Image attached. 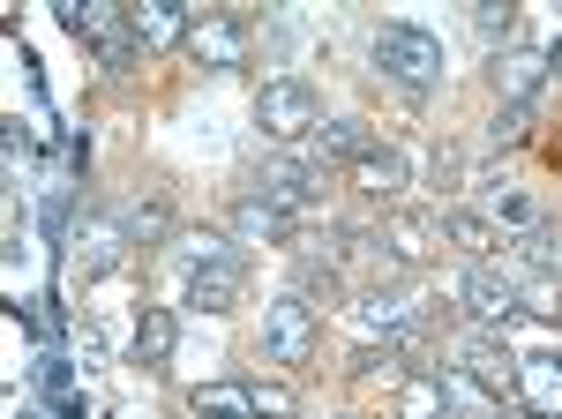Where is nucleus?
Listing matches in <instances>:
<instances>
[{"instance_id": "obj_1", "label": "nucleus", "mask_w": 562, "mask_h": 419, "mask_svg": "<svg viewBox=\"0 0 562 419\" xmlns=\"http://www.w3.org/2000/svg\"><path fill=\"white\" fill-rule=\"evenodd\" d=\"M180 262H188V307H203V315H233V307H240V285H248V254H240V240L203 233V240L180 248Z\"/></svg>"}, {"instance_id": "obj_2", "label": "nucleus", "mask_w": 562, "mask_h": 419, "mask_svg": "<svg viewBox=\"0 0 562 419\" xmlns=\"http://www.w3.org/2000/svg\"><path fill=\"white\" fill-rule=\"evenodd\" d=\"M375 68L397 90H435L442 83V38H428L420 23H383L375 31Z\"/></svg>"}, {"instance_id": "obj_3", "label": "nucleus", "mask_w": 562, "mask_h": 419, "mask_svg": "<svg viewBox=\"0 0 562 419\" xmlns=\"http://www.w3.org/2000/svg\"><path fill=\"white\" fill-rule=\"evenodd\" d=\"M315 344H323V322H315V307L301 293H278L262 307V352H270V367L301 375L307 360H315Z\"/></svg>"}, {"instance_id": "obj_4", "label": "nucleus", "mask_w": 562, "mask_h": 419, "mask_svg": "<svg viewBox=\"0 0 562 419\" xmlns=\"http://www.w3.org/2000/svg\"><path fill=\"white\" fill-rule=\"evenodd\" d=\"M256 121H262V135H278V143H307V135L323 127V98H315L307 76H270L262 98H256Z\"/></svg>"}, {"instance_id": "obj_5", "label": "nucleus", "mask_w": 562, "mask_h": 419, "mask_svg": "<svg viewBox=\"0 0 562 419\" xmlns=\"http://www.w3.org/2000/svg\"><path fill=\"white\" fill-rule=\"evenodd\" d=\"M442 248H450V240H442V210H390L383 254L397 270H420V262H435Z\"/></svg>"}, {"instance_id": "obj_6", "label": "nucleus", "mask_w": 562, "mask_h": 419, "mask_svg": "<svg viewBox=\"0 0 562 419\" xmlns=\"http://www.w3.org/2000/svg\"><path fill=\"white\" fill-rule=\"evenodd\" d=\"M323 180H330V166H315V158H270V166H262V203L293 210V217H315Z\"/></svg>"}, {"instance_id": "obj_7", "label": "nucleus", "mask_w": 562, "mask_h": 419, "mask_svg": "<svg viewBox=\"0 0 562 419\" xmlns=\"http://www.w3.org/2000/svg\"><path fill=\"white\" fill-rule=\"evenodd\" d=\"M458 299H465V315H473V330H510L525 307H518V278H495L487 262H473L465 270V285H458Z\"/></svg>"}, {"instance_id": "obj_8", "label": "nucleus", "mask_w": 562, "mask_h": 419, "mask_svg": "<svg viewBox=\"0 0 562 419\" xmlns=\"http://www.w3.org/2000/svg\"><path fill=\"white\" fill-rule=\"evenodd\" d=\"M450 367L473 375L480 389H503V382H518V352L503 344V330H465L450 344Z\"/></svg>"}, {"instance_id": "obj_9", "label": "nucleus", "mask_w": 562, "mask_h": 419, "mask_svg": "<svg viewBox=\"0 0 562 419\" xmlns=\"http://www.w3.org/2000/svg\"><path fill=\"white\" fill-rule=\"evenodd\" d=\"M301 233H307V217L262 203V195H240V203H233V240H240V248H285V240H301Z\"/></svg>"}, {"instance_id": "obj_10", "label": "nucleus", "mask_w": 562, "mask_h": 419, "mask_svg": "<svg viewBox=\"0 0 562 419\" xmlns=\"http://www.w3.org/2000/svg\"><path fill=\"white\" fill-rule=\"evenodd\" d=\"M128 31H135L143 53H166V45H188L195 8H188V0H135V8H128Z\"/></svg>"}, {"instance_id": "obj_11", "label": "nucleus", "mask_w": 562, "mask_h": 419, "mask_svg": "<svg viewBox=\"0 0 562 419\" xmlns=\"http://www.w3.org/2000/svg\"><path fill=\"white\" fill-rule=\"evenodd\" d=\"M188 53H195L203 68H240V60H248V23H240V15H195Z\"/></svg>"}, {"instance_id": "obj_12", "label": "nucleus", "mask_w": 562, "mask_h": 419, "mask_svg": "<svg viewBox=\"0 0 562 419\" xmlns=\"http://www.w3.org/2000/svg\"><path fill=\"white\" fill-rule=\"evenodd\" d=\"M128 248L135 240H128L121 217H83V233H76V270H83V278H113Z\"/></svg>"}, {"instance_id": "obj_13", "label": "nucleus", "mask_w": 562, "mask_h": 419, "mask_svg": "<svg viewBox=\"0 0 562 419\" xmlns=\"http://www.w3.org/2000/svg\"><path fill=\"white\" fill-rule=\"evenodd\" d=\"M518 405L532 419H562V352H532V360H518Z\"/></svg>"}, {"instance_id": "obj_14", "label": "nucleus", "mask_w": 562, "mask_h": 419, "mask_svg": "<svg viewBox=\"0 0 562 419\" xmlns=\"http://www.w3.org/2000/svg\"><path fill=\"white\" fill-rule=\"evenodd\" d=\"M548 76H555V68H548V53H532V45L495 53V98H503V105H532Z\"/></svg>"}, {"instance_id": "obj_15", "label": "nucleus", "mask_w": 562, "mask_h": 419, "mask_svg": "<svg viewBox=\"0 0 562 419\" xmlns=\"http://www.w3.org/2000/svg\"><path fill=\"white\" fill-rule=\"evenodd\" d=\"M413 188V166H405V150H390V143H375L360 166H352V195H368V203H397Z\"/></svg>"}, {"instance_id": "obj_16", "label": "nucleus", "mask_w": 562, "mask_h": 419, "mask_svg": "<svg viewBox=\"0 0 562 419\" xmlns=\"http://www.w3.org/2000/svg\"><path fill=\"white\" fill-rule=\"evenodd\" d=\"M368 150H375V127L368 121H323L307 135V158H315V166H360Z\"/></svg>"}, {"instance_id": "obj_17", "label": "nucleus", "mask_w": 562, "mask_h": 419, "mask_svg": "<svg viewBox=\"0 0 562 419\" xmlns=\"http://www.w3.org/2000/svg\"><path fill=\"white\" fill-rule=\"evenodd\" d=\"M188 412L195 419H256V389L248 382H195L188 389Z\"/></svg>"}, {"instance_id": "obj_18", "label": "nucleus", "mask_w": 562, "mask_h": 419, "mask_svg": "<svg viewBox=\"0 0 562 419\" xmlns=\"http://www.w3.org/2000/svg\"><path fill=\"white\" fill-rule=\"evenodd\" d=\"M173 337H180L173 307H143V315H135V360H143V367H166V360H173Z\"/></svg>"}, {"instance_id": "obj_19", "label": "nucleus", "mask_w": 562, "mask_h": 419, "mask_svg": "<svg viewBox=\"0 0 562 419\" xmlns=\"http://www.w3.org/2000/svg\"><path fill=\"white\" fill-rule=\"evenodd\" d=\"M442 240L458 254H473V262H487V254H495V217H480V210H442Z\"/></svg>"}, {"instance_id": "obj_20", "label": "nucleus", "mask_w": 562, "mask_h": 419, "mask_svg": "<svg viewBox=\"0 0 562 419\" xmlns=\"http://www.w3.org/2000/svg\"><path fill=\"white\" fill-rule=\"evenodd\" d=\"M405 419H450L442 367H413V382H405Z\"/></svg>"}, {"instance_id": "obj_21", "label": "nucleus", "mask_w": 562, "mask_h": 419, "mask_svg": "<svg viewBox=\"0 0 562 419\" xmlns=\"http://www.w3.org/2000/svg\"><path fill=\"white\" fill-rule=\"evenodd\" d=\"M293 293H301L307 307H315V299H323V307H338V293H346V285H338V262H315V254H307L301 270H293Z\"/></svg>"}, {"instance_id": "obj_22", "label": "nucleus", "mask_w": 562, "mask_h": 419, "mask_svg": "<svg viewBox=\"0 0 562 419\" xmlns=\"http://www.w3.org/2000/svg\"><path fill=\"white\" fill-rule=\"evenodd\" d=\"M518 307H525V315H548V322H562V278H555V270H532V278L518 285Z\"/></svg>"}, {"instance_id": "obj_23", "label": "nucleus", "mask_w": 562, "mask_h": 419, "mask_svg": "<svg viewBox=\"0 0 562 419\" xmlns=\"http://www.w3.org/2000/svg\"><path fill=\"white\" fill-rule=\"evenodd\" d=\"M248 389H256V419H301L293 382H248Z\"/></svg>"}, {"instance_id": "obj_24", "label": "nucleus", "mask_w": 562, "mask_h": 419, "mask_svg": "<svg viewBox=\"0 0 562 419\" xmlns=\"http://www.w3.org/2000/svg\"><path fill=\"white\" fill-rule=\"evenodd\" d=\"M473 31H480L487 45L510 38V31H518V8H510V0H480V8H473Z\"/></svg>"}, {"instance_id": "obj_25", "label": "nucleus", "mask_w": 562, "mask_h": 419, "mask_svg": "<svg viewBox=\"0 0 562 419\" xmlns=\"http://www.w3.org/2000/svg\"><path fill=\"white\" fill-rule=\"evenodd\" d=\"M487 210H495L503 225H518V233H532V203H525V188H487Z\"/></svg>"}, {"instance_id": "obj_26", "label": "nucleus", "mask_w": 562, "mask_h": 419, "mask_svg": "<svg viewBox=\"0 0 562 419\" xmlns=\"http://www.w3.org/2000/svg\"><path fill=\"white\" fill-rule=\"evenodd\" d=\"M121 225H128V240H135V248H143V240H158V233H166L173 217H166V203H135L128 217H121Z\"/></svg>"}, {"instance_id": "obj_27", "label": "nucleus", "mask_w": 562, "mask_h": 419, "mask_svg": "<svg viewBox=\"0 0 562 419\" xmlns=\"http://www.w3.org/2000/svg\"><path fill=\"white\" fill-rule=\"evenodd\" d=\"M390 360H397V344H383V337H360L352 344V375H383Z\"/></svg>"}, {"instance_id": "obj_28", "label": "nucleus", "mask_w": 562, "mask_h": 419, "mask_svg": "<svg viewBox=\"0 0 562 419\" xmlns=\"http://www.w3.org/2000/svg\"><path fill=\"white\" fill-rule=\"evenodd\" d=\"M518 248H525V262H532V270H562V254H555V233H548V225H532V233H525Z\"/></svg>"}, {"instance_id": "obj_29", "label": "nucleus", "mask_w": 562, "mask_h": 419, "mask_svg": "<svg viewBox=\"0 0 562 419\" xmlns=\"http://www.w3.org/2000/svg\"><path fill=\"white\" fill-rule=\"evenodd\" d=\"M525 135H532V121H525V105H503V113H495V150H518Z\"/></svg>"}, {"instance_id": "obj_30", "label": "nucleus", "mask_w": 562, "mask_h": 419, "mask_svg": "<svg viewBox=\"0 0 562 419\" xmlns=\"http://www.w3.org/2000/svg\"><path fill=\"white\" fill-rule=\"evenodd\" d=\"M548 68H562V38H555V45H548Z\"/></svg>"}, {"instance_id": "obj_31", "label": "nucleus", "mask_w": 562, "mask_h": 419, "mask_svg": "<svg viewBox=\"0 0 562 419\" xmlns=\"http://www.w3.org/2000/svg\"><path fill=\"white\" fill-rule=\"evenodd\" d=\"M338 419H346V412H338Z\"/></svg>"}, {"instance_id": "obj_32", "label": "nucleus", "mask_w": 562, "mask_h": 419, "mask_svg": "<svg viewBox=\"0 0 562 419\" xmlns=\"http://www.w3.org/2000/svg\"><path fill=\"white\" fill-rule=\"evenodd\" d=\"M525 419H532V412H525Z\"/></svg>"}]
</instances>
